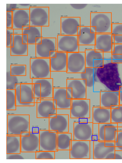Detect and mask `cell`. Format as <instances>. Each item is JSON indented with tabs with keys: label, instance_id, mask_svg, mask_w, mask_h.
Segmentation results:
<instances>
[{
	"label": "cell",
	"instance_id": "39",
	"mask_svg": "<svg viewBox=\"0 0 122 163\" xmlns=\"http://www.w3.org/2000/svg\"><path fill=\"white\" fill-rule=\"evenodd\" d=\"M10 71L12 76H25L26 75V66L25 65H11Z\"/></svg>",
	"mask_w": 122,
	"mask_h": 163
},
{
	"label": "cell",
	"instance_id": "33",
	"mask_svg": "<svg viewBox=\"0 0 122 163\" xmlns=\"http://www.w3.org/2000/svg\"><path fill=\"white\" fill-rule=\"evenodd\" d=\"M109 91L104 92L101 98V103L105 108L112 109L117 105L118 97L117 92Z\"/></svg>",
	"mask_w": 122,
	"mask_h": 163
},
{
	"label": "cell",
	"instance_id": "48",
	"mask_svg": "<svg viewBox=\"0 0 122 163\" xmlns=\"http://www.w3.org/2000/svg\"><path fill=\"white\" fill-rule=\"evenodd\" d=\"M70 5L73 8L76 10H81L85 8L87 4H70Z\"/></svg>",
	"mask_w": 122,
	"mask_h": 163
},
{
	"label": "cell",
	"instance_id": "13",
	"mask_svg": "<svg viewBox=\"0 0 122 163\" xmlns=\"http://www.w3.org/2000/svg\"><path fill=\"white\" fill-rule=\"evenodd\" d=\"M86 67L85 52L67 53V72L80 73Z\"/></svg>",
	"mask_w": 122,
	"mask_h": 163
},
{
	"label": "cell",
	"instance_id": "5",
	"mask_svg": "<svg viewBox=\"0 0 122 163\" xmlns=\"http://www.w3.org/2000/svg\"><path fill=\"white\" fill-rule=\"evenodd\" d=\"M53 80L51 78L32 79L35 103L37 100L53 98Z\"/></svg>",
	"mask_w": 122,
	"mask_h": 163
},
{
	"label": "cell",
	"instance_id": "8",
	"mask_svg": "<svg viewBox=\"0 0 122 163\" xmlns=\"http://www.w3.org/2000/svg\"><path fill=\"white\" fill-rule=\"evenodd\" d=\"M30 26L48 27L49 25V7H29Z\"/></svg>",
	"mask_w": 122,
	"mask_h": 163
},
{
	"label": "cell",
	"instance_id": "50",
	"mask_svg": "<svg viewBox=\"0 0 122 163\" xmlns=\"http://www.w3.org/2000/svg\"><path fill=\"white\" fill-rule=\"evenodd\" d=\"M115 159V152H111L106 157L105 159Z\"/></svg>",
	"mask_w": 122,
	"mask_h": 163
},
{
	"label": "cell",
	"instance_id": "16",
	"mask_svg": "<svg viewBox=\"0 0 122 163\" xmlns=\"http://www.w3.org/2000/svg\"><path fill=\"white\" fill-rule=\"evenodd\" d=\"M60 18L61 35H77L80 26V17L62 16Z\"/></svg>",
	"mask_w": 122,
	"mask_h": 163
},
{
	"label": "cell",
	"instance_id": "28",
	"mask_svg": "<svg viewBox=\"0 0 122 163\" xmlns=\"http://www.w3.org/2000/svg\"><path fill=\"white\" fill-rule=\"evenodd\" d=\"M13 46L10 47L11 56H27L28 55V45L23 42L22 34H14Z\"/></svg>",
	"mask_w": 122,
	"mask_h": 163
},
{
	"label": "cell",
	"instance_id": "41",
	"mask_svg": "<svg viewBox=\"0 0 122 163\" xmlns=\"http://www.w3.org/2000/svg\"><path fill=\"white\" fill-rule=\"evenodd\" d=\"M36 159H54L55 152L39 151L36 152Z\"/></svg>",
	"mask_w": 122,
	"mask_h": 163
},
{
	"label": "cell",
	"instance_id": "54",
	"mask_svg": "<svg viewBox=\"0 0 122 163\" xmlns=\"http://www.w3.org/2000/svg\"><path fill=\"white\" fill-rule=\"evenodd\" d=\"M30 4H19L20 5L22 6H27L29 5H30Z\"/></svg>",
	"mask_w": 122,
	"mask_h": 163
},
{
	"label": "cell",
	"instance_id": "37",
	"mask_svg": "<svg viewBox=\"0 0 122 163\" xmlns=\"http://www.w3.org/2000/svg\"><path fill=\"white\" fill-rule=\"evenodd\" d=\"M6 159H36V152H21L20 153L6 154Z\"/></svg>",
	"mask_w": 122,
	"mask_h": 163
},
{
	"label": "cell",
	"instance_id": "30",
	"mask_svg": "<svg viewBox=\"0 0 122 163\" xmlns=\"http://www.w3.org/2000/svg\"><path fill=\"white\" fill-rule=\"evenodd\" d=\"M92 118L93 124L111 123V109L100 107L94 108Z\"/></svg>",
	"mask_w": 122,
	"mask_h": 163
},
{
	"label": "cell",
	"instance_id": "42",
	"mask_svg": "<svg viewBox=\"0 0 122 163\" xmlns=\"http://www.w3.org/2000/svg\"><path fill=\"white\" fill-rule=\"evenodd\" d=\"M55 159H70V150H58L55 151Z\"/></svg>",
	"mask_w": 122,
	"mask_h": 163
},
{
	"label": "cell",
	"instance_id": "36",
	"mask_svg": "<svg viewBox=\"0 0 122 163\" xmlns=\"http://www.w3.org/2000/svg\"><path fill=\"white\" fill-rule=\"evenodd\" d=\"M111 53L112 62L118 64H122V44H114Z\"/></svg>",
	"mask_w": 122,
	"mask_h": 163
},
{
	"label": "cell",
	"instance_id": "32",
	"mask_svg": "<svg viewBox=\"0 0 122 163\" xmlns=\"http://www.w3.org/2000/svg\"><path fill=\"white\" fill-rule=\"evenodd\" d=\"M80 77L86 87H92L96 82H97L96 68L86 67L80 73Z\"/></svg>",
	"mask_w": 122,
	"mask_h": 163
},
{
	"label": "cell",
	"instance_id": "45",
	"mask_svg": "<svg viewBox=\"0 0 122 163\" xmlns=\"http://www.w3.org/2000/svg\"><path fill=\"white\" fill-rule=\"evenodd\" d=\"M6 29H12L13 24L12 11H6Z\"/></svg>",
	"mask_w": 122,
	"mask_h": 163
},
{
	"label": "cell",
	"instance_id": "1",
	"mask_svg": "<svg viewBox=\"0 0 122 163\" xmlns=\"http://www.w3.org/2000/svg\"><path fill=\"white\" fill-rule=\"evenodd\" d=\"M104 61L103 65L96 68L97 82L102 84L109 91L119 92L122 82L119 71L118 64L110 59Z\"/></svg>",
	"mask_w": 122,
	"mask_h": 163
},
{
	"label": "cell",
	"instance_id": "43",
	"mask_svg": "<svg viewBox=\"0 0 122 163\" xmlns=\"http://www.w3.org/2000/svg\"><path fill=\"white\" fill-rule=\"evenodd\" d=\"M14 30L12 29H6V47L13 46Z\"/></svg>",
	"mask_w": 122,
	"mask_h": 163
},
{
	"label": "cell",
	"instance_id": "18",
	"mask_svg": "<svg viewBox=\"0 0 122 163\" xmlns=\"http://www.w3.org/2000/svg\"><path fill=\"white\" fill-rule=\"evenodd\" d=\"M12 29H22L23 27L30 26V10L28 9H13Z\"/></svg>",
	"mask_w": 122,
	"mask_h": 163
},
{
	"label": "cell",
	"instance_id": "15",
	"mask_svg": "<svg viewBox=\"0 0 122 163\" xmlns=\"http://www.w3.org/2000/svg\"><path fill=\"white\" fill-rule=\"evenodd\" d=\"M36 117L49 118L50 116L57 114V108L53 98L36 100Z\"/></svg>",
	"mask_w": 122,
	"mask_h": 163
},
{
	"label": "cell",
	"instance_id": "34",
	"mask_svg": "<svg viewBox=\"0 0 122 163\" xmlns=\"http://www.w3.org/2000/svg\"><path fill=\"white\" fill-rule=\"evenodd\" d=\"M72 140L71 133H57V149L70 150L71 143Z\"/></svg>",
	"mask_w": 122,
	"mask_h": 163
},
{
	"label": "cell",
	"instance_id": "52",
	"mask_svg": "<svg viewBox=\"0 0 122 163\" xmlns=\"http://www.w3.org/2000/svg\"><path fill=\"white\" fill-rule=\"evenodd\" d=\"M119 92V97L121 101L122 102V87L120 89Z\"/></svg>",
	"mask_w": 122,
	"mask_h": 163
},
{
	"label": "cell",
	"instance_id": "31",
	"mask_svg": "<svg viewBox=\"0 0 122 163\" xmlns=\"http://www.w3.org/2000/svg\"><path fill=\"white\" fill-rule=\"evenodd\" d=\"M6 153H20L21 152L20 136L6 135Z\"/></svg>",
	"mask_w": 122,
	"mask_h": 163
},
{
	"label": "cell",
	"instance_id": "38",
	"mask_svg": "<svg viewBox=\"0 0 122 163\" xmlns=\"http://www.w3.org/2000/svg\"><path fill=\"white\" fill-rule=\"evenodd\" d=\"M111 123H122V106L111 109Z\"/></svg>",
	"mask_w": 122,
	"mask_h": 163
},
{
	"label": "cell",
	"instance_id": "23",
	"mask_svg": "<svg viewBox=\"0 0 122 163\" xmlns=\"http://www.w3.org/2000/svg\"><path fill=\"white\" fill-rule=\"evenodd\" d=\"M50 59L51 72L67 71V53L56 51Z\"/></svg>",
	"mask_w": 122,
	"mask_h": 163
},
{
	"label": "cell",
	"instance_id": "17",
	"mask_svg": "<svg viewBox=\"0 0 122 163\" xmlns=\"http://www.w3.org/2000/svg\"><path fill=\"white\" fill-rule=\"evenodd\" d=\"M49 119V130L57 133L69 132L67 115L56 114L50 116Z\"/></svg>",
	"mask_w": 122,
	"mask_h": 163
},
{
	"label": "cell",
	"instance_id": "49",
	"mask_svg": "<svg viewBox=\"0 0 122 163\" xmlns=\"http://www.w3.org/2000/svg\"><path fill=\"white\" fill-rule=\"evenodd\" d=\"M17 4H7L6 11H12V9H17Z\"/></svg>",
	"mask_w": 122,
	"mask_h": 163
},
{
	"label": "cell",
	"instance_id": "11",
	"mask_svg": "<svg viewBox=\"0 0 122 163\" xmlns=\"http://www.w3.org/2000/svg\"><path fill=\"white\" fill-rule=\"evenodd\" d=\"M39 132V151H57V133L49 130H40Z\"/></svg>",
	"mask_w": 122,
	"mask_h": 163
},
{
	"label": "cell",
	"instance_id": "47",
	"mask_svg": "<svg viewBox=\"0 0 122 163\" xmlns=\"http://www.w3.org/2000/svg\"><path fill=\"white\" fill-rule=\"evenodd\" d=\"M114 44H122V35H112Z\"/></svg>",
	"mask_w": 122,
	"mask_h": 163
},
{
	"label": "cell",
	"instance_id": "21",
	"mask_svg": "<svg viewBox=\"0 0 122 163\" xmlns=\"http://www.w3.org/2000/svg\"><path fill=\"white\" fill-rule=\"evenodd\" d=\"M114 44L111 33H96L95 50L103 53L111 52Z\"/></svg>",
	"mask_w": 122,
	"mask_h": 163
},
{
	"label": "cell",
	"instance_id": "44",
	"mask_svg": "<svg viewBox=\"0 0 122 163\" xmlns=\"http://www.w3.org/2000/svg\"><path fill=\"white\" fill-rule=\"evenodd\" d=\"M111 34L113 35H122V23H112Z\"/></svg>",
	"mask_w": 122,
	"mask_h": 163
},
{
	"label": "cell",
	"instance_id": "29",
	"mask_svg": "<svg viewBox=\"0 0 122 163\" xmlns=\"http://www.w3.org/2000/svg\"><path fill=\"white\" fill-rule=\"evenodd\" d=\"M93 148L94 159H105L109 154L115 151V147H106L105 141H94Z\"/></svg>",
	"mask_w": 122,
	"mask_h": 163
},
{
	"label": "cell",
	"instance_id": "14",
	"mask_svg": "<svg viewBox=\"0 0 122 163\" xmlns=\"http://www.w3.org/2000/svg\"><path fill=\"white\" fill-rule=\"evenodd\" d=\"M93 123L75 122L72 140H93Z\"/></svg>",
	"mask_w": 122,
	"mask_h": 163
},
{
	"label": "cell",
	"instance_id": "9",
	"mask_svg": "<svg viewBox=\"0 0 122 163\" xmlns=\"http://www.w3.org/2000/svg\"><path fill=\"white\" fill-rule=\"evenodd\" d=\"M90 141L72 140L70 159H90Z\"/></svg>",
	"mask_w": 122,
	"mask_h": 163
},
{
	"label": "cell",
	"instance_id": "20",
	"mask_svg": "<svg viewBox=\"0 0 122 163\" xmlns=\"http://www.w3.org/2000/svg\"><path fill=\"white\" fill-rule=\"evenodd\" d=\"M71 118H82L90 117V107L85 100L79 99L72 101L70 108Z\"/></svg>",
	"mask_w": 122,
	"mask_h": 163
},
{
	"label": "cell",
	"instance_id": "27",
	"mask_svg": "<svg viewBox=\"0 0 122 163\" xmlns=\"http://www.w3.org/2000/svg\"><path fill=\"white\" fill-rule=\"evenodd\" d=\"M86 87L80 80L75 79L69 82L66 89L73 98L80 99L84 98L86 95Z\"/></svg>",
	"mask_w": 122,
	"mask_h": 163
},
{
	"label": "cell",
	"instance_id": "4",
	"mask_svg": "<svg viewBox=\"0 0 122 163\" xmlns=\"http://www.w3.org/2000/svg\"><path fill=\"white\" fill-rule=\"evenodd\" d=\"M30 60V79L51 78L50 58L35 57Z\"/></svg>",
	"mask_w": 122,
	"mask_h": 163
},
{
	"label": "cell",
	"instance_id": "46",
	"mask_svg": "<svg viewBox=\"0 0 122 163\" xmlns=\"http://www.w3.org/2000/svg\"><path fill=\"white\" fill-rule=\"evenodd\" d=\"M115 142V147H122V130L117 131V141Z\"/></svg>",
	"mask_w": 122,
	"mask_h": 163
},
{
	"label": "cell",
	"instance_id": "2",
	"mask_svg": "<svg viewBox=\"0 0 122 163\" xmlns=\"http://www.w3.org/2000/svg\"><path fill=\"white\" fill-rule=\"evenodd\" d=\"M30 131L28 114H8L7 134L20 136L21 133Z\"/></svg>",
	"mask_w": 122,
	"mask_h": 163
},
{
	"label": "cell",
	"instance_id": "24",
	"mask_svg": "<svg viewBox=\"0 0 122 163\" xmlns=\"http://www.w3.org/2000/svg\"><path fill=\"white\" fill-rule=\"evenodd\" d=\"M41 27L28 26L23 27L22 35L24 44H35L41 38Z\"/></svg>",
	"mask_w": 122,
	"mask_h": 163
},
{
	"label": "cell",
	"instance_id": "40",
	"mask_svg": "<svg viewBox=\"0 0 122 163\" xmlns=\"http://www.w3.org/2000/svg\"><path fill=\"white\" fill-rule=\"evenodd\" d=\"M18 76L11 75L10 70L6 71V89H15V85L19 83Z\"/></svg>",
	"mask_w": 122,
	"mask_h": 163
},
{
	"label": "cell",
	"instance_id": "26",
	"mask_svg": "<svg viewBox=\"0 0 122 163\" xmlns=\"http://www.w3.org/2000/svg\"><path fill=\"white\" fill-rule=\"evenodd\" d=\"M84 52L86 67L97 68L104 64L103 53L95 49H86Z\"/></svg>",
	"mask_w": 122,
	"mask_h": 163
},
{
	"label": "cell",
	"instance_id": "53",
	"mask_svg": "<svg viewBox=\"0 0 122 163\" xmlns=\"http://www.w3.org/2000/svg\"><path fill=\"white\" fill-rule=\"evenodd\" d=\"M115 151H122V147H115Z\"/></svg>",
	"mask_w": 122,
	"mask_h": 163
},
{
	"label": "cell",
	"instance_id": "10",
	"mask_svg": "<svg viewBox=\"0 0 122 163\" xmlns=\"http://www.w3.org/2000/svg\"><path fill=\"white\" fill-rule=\"evenodd\" d=\"M20 139L21 152H36L39 151V131L22 132Z\"/></svg>",
	"mask_w": 122,
	"mask_h": 163
},
{
	"label": "cell",
	"instance_id": "51",
	"mask_svg": "<svg viewBox=\"0 0 122 163\" xmlns=\"http://www.w3.org/2000/svg\"><path fill=\"white\" fill-rule=\"evenodd\" d=\"M105 146L106 147H115L114 141H105Z\"/></svg>",
	"mask_w": 122,
	"mask_h": 163
},
{
	"label": "cell",
	"instance_id": "6",
	"mask_svg": "<svg viewBox=\"0 0 122 163\" xmlns=\"http://www.w3.org/2000/svg\"><path fill=\"white\" fill-rule=\"evenodd\" d=\"M16 106H34V94L31 83H21L15 86Z\"/></svg>",
	"mask_w": 122,
	"mask_h": 163
},
{
	"label": "cell",
	"instance_id": "12",
	"mask_svg": "<svg viewBox=\"0 0 122 163\" xmlns=\"http://www.w3.org/2000/svg\"><path fill=\"white\" fill-rule=\"evenodd\" d=\"M57 51L66 53L79 51L77 35H58Z\"/></svg>",
	"mask_w": 122,
	"mask_h": 163
},
{
	"label": "cell",
	"instance_id": "7",
	"mask_svg": "<svg viewBox=\"0 0 122 163\" xmlns=\"http://www.w3.org/2000/svg\"><path fill=\"white\" fill-rule=\"evenodd\" d=\"M35 45V57L50 58L57 51L56 38H40Z\"/></svg>",
	"mask_w": 122,
	"mask_h": 163
},
{
	"label": "cell",
	"instance_id": "35",
	"mask_svg": "<svg viewBox=\"0 0 122 163\" xmlns=\"http://www.w3.org/2000/svg\"><path fill=\"white\" fill-rule=\"evenodd\" d=\"M6 110H15L16 101L15 89H6Z\"/></svg>",
	"mask_w": 122,
	"mask_h": 163
},
{
	"label": "cell",
	"instance_id": "22",
	"mask_svg": "<svg viewBox=\"0 0 122 163\" xmlns=\"http://www.w3.org/2000/svg\"><path fill=\"white\" fill-rule=\"evenodd\" d=\"M96 34L90 26L79 27L77 35L79 46H94Z\"/></svg>",
	"mask_w": 122,
	"mask_h": 163
},
{
	"label": "cell",
	"instance_id": "3",
	"mask_svg": "<svg viewBox=\"0 0 122 163\" xmlns=\"http://www.w3.org/2000/svg\"><path fill=\"white\" fill-rule=\"evenodd\" d=\"M90 21L91 28L96 33H111L112 12H91Z\"/></svg>",
	"mask_w": 122,
	"mask_h": 163
},
{
	"label": "cell",
	"instance_id": "19",
	"mask_svg": "<svg viewBox=\"0 0 122 163\" xmlns=\"http://www.w3.org/2000/svg\"><path fill=\"white\" fill-rule=\"evenodd\" d=\"M71 99L66 88H54L53 99L57 109V108L61 109H70Z\"/></svg>",
	"mask_w": 122,
	"mask_h": 163
},
{
	"label": "cell",
	"instance_id": "25",
	"mask_svg": "<svg viewBox=\"0 0 122 163\" xmlns=\"http://www.w3.org/2000/svg\"><path fill=\"white\" fill-rule=\"evenodd\" d=\"M98 141H115V132L118 131L117 124L113 123L99 124Z\"/></svg>",
	"mask_w": 122,
	"mask_h": 163
}]
</instances>
